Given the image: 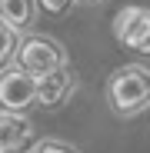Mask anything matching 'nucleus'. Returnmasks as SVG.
<instances>
[{
	"label": "nucleus",
	"mask_w": 150,
	"mask_h": 153,
	"mask_svg": "<svg viewBox=\"0 0 150 153\" xmlns=\"http://www.w3.org/2000/svg\"><path fill=\"white\" fill-rule=\"evenodd\" d=\"M107 100L113 113L120 117H137L150 107V70L140 63H127L113 70V76L107 80Z\"/></svg>",
	"instance_id": "f257e3e1"
},
{
	"label": "nucleus",
	"mask_w": 150,
	"mask_h": 153,
	"mask_svg": "<svg viewBox=\"0 0 150 153\" xmlns=\"http://www.w3.org/2000/svg\"><path fill=\"white\" fill-rule=\"evenodd\" d=\"M13 50H17V30H10L7 23L0 20V70H4V67H10Z\"/></svg>",
	"instance_id": "6e6552de"
},
{
	"label": "nucleus",
	"mask_w": 150,
	"mask_h": 153,
	"mask_svg": "<svg viewBox=\"0 0 150 153\" xmlns=\"http://www.w3.org/2000/svg\"><path fill=\"white\" fill-rule=\"evenodd\" d=\"M13 57H17V67L27 73V76H34V80L67 67V50H63L57 40L40 37V33H30V37L17 40Z\"/></svg>",
	"instance_id": "f03ea898"
},
{
	"label": "nucleus",
	"mask_w": 150,
	"mask_h": 153,
	"mask_svg": "<svg viewBox=\"0 0 150 153\" xmlns=\"http://www.w3.org/2000/svg\"><path fill=\"white\" fill-rule=\"evenodd\" d=\"M0 20L10 30H30L37 23V0H0Z\"/></svg>",
	"instance_id": "0eeeda50"
},
{
	"label": "nucleus",
	"mask_w": 150,
	"mask_h": 153,
	"mask_svg": "<svg viewBox=\"0 0 150 153\" xmlns=\"http://www.w3.org/2000/svg\"><path fill=\"white\" fill-rule=\"evenodd\" d=\"M113 33L127 50L150 57V10L147 7H123L113 17Z\"/></svg>",
	"instance_id": "7ed1b4c3"
},
{
	"label": "nucleus",
	"mask_w": 150,
	"mask_h": 153,
	"mask_svg": "<svg viewBox=\"0 0 150 153\" xmlns=\"http://www.w3.org/2000/svg\"><path fill=\"white\" fill-rule=\"evenodd\" d=\"M70 7H73V0H37V10H47V13H54V17L67 13Z\"/></svg>",
	"instance_id": "1a4fd4ad"
},
{
	"label": "nucleus",
	"mask_w": 150,
	"mask_h": 153,
	"mask_svg": "<svg viewBox=\"0 0 150 153\" xmlns=\"http://www.w3.org/2000/svg\"><path fill=\"white\" fill-rule=\"evenodd\" d=\"M37 100V80L27 76L20 67H4L0 70V107L4 113H20Z\"/></svg>",
	"instance_id": "20e7f679"
},
{
	"label": "nucleus",
	"mask_w": 150,
	"mask_h": 153,
	"mask_svg": "<svg viewBox=\"0 0 150 153\" xmlns=\"http://www.w3.org/2000/svg\"><path fill=\"white\" fill-rule=\"evenodd\" d=\"M34 146V126L20 113H0V153H27Z\"/></svg>",
	"instance_id": "39448f33"
},
{
	"label": "nucleus",
	"mask_w": 150,
	"mask_h": 153,
	"mask_svg": "<svg viewBox=\"0 0 150 153\" xmlns=\"http://www.w3.org/2000/svg\"><path fill=\"white\" fill-rule=\"evenodd\" d=\"M34 153H77V146H70V143H63V140H43Z\"/></svg>",
	"instance_id": "9d476101"
},
{
	"label": "nucleus",
	"mask_w": 150,
	"mask_h": 153,
	"mask_svg": "<svg viewBox=\"0 0 150 153\" xmlns=\"http://www.w3.org/2000/svg\"><path fill=\"white\" fill-rule=\"evenodd\" d=\"M70 93H73V73H70L67 67L47 73V76H37V103H43V107H60V103H67Z\"/></svg>",
	"instance_id": "423d86ee"
}]
</instances>
